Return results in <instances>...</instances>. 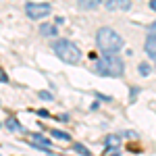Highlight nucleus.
I'll return each mask as SVG.
<instances>
[{"instance_id": "f257e3e1", "label": "nucleus", "mask_w": 156, "mask_h": 156, "mask_svg": "<svg viewBox=\"0 0 156 156\" xmlns=\"http://www.w3.org/2000/svg\"><path fill=\"white\" fill-rule=\"evenodd\" d=\"M94 71L98 75H108V77H119L125 71V65H123V58L115 52H106L102 58L96 60V67Z\"/></svg>"}, {"instance_id": "f03ea898", "label": "nucleus", "mask_w": 156, "mask_h": 156, "mask_svg": "<svg viewBox=\"0 0 156 156\" xmlns=\"http://www.w3.org/2000/svg\"><path fill=\"white\" fill-rule=\"evenodd\" d=\"M96 44L102 52H119L123 48V37L112 27H100L96 34Z\"/></svg>"}, {"instance_id": "7ed1b4c3", "label": "nucleus", "mask_w": 156, "mask_h": 156, "mask_svg": "<svg viewBox=\"0 0 156 156\" xmlns=\"http://www.w3.org/2000/svg\"><path fill=\"white\" fill-rule=\"evenodd\" d=\"M52 50L56 52V56H58L62 62H71V65H75V62L81 60V52H79V48H77L73 42H69V40H56L54 46H52Z\"/></svg>"}, {"instance_id": "20e7f679", "label": "nucleus", "mask_w": 156, "mask_h": 156, "mask_svg": "<svg viewBox=\"0 0 156 156\" xmlns=\"http://www.w3.org/2000/svg\"><path fill=\"white\" fill-rule=\"evenodd\" d=\"M50 11H52V6L50 4H46V2H27L25 4V12H27V17L29 19H36V21H40L42 17H46V15H50Z\"/></svg>"}, {"instance_id": "39448f33", "label": "nucleus", "mask_w": 156, "mask_h": 156, "mask_svg": "<svg viewBox=\"0 0 156 156\" xmlns=\"http://www.w3.org/2000/svg\"><path fill=\"white\" fill-rule=\"evenodd\" d=\"M106 9L108 11H129L131 2L129 0H106Z\"/></svg>"}, {"instance_id": "423d86ee", "label": "nucleus", "mask_w": 156, "mask_h": 156, "mask_svg": "<svg viewBox=\"0 0 156 156\" xmlns=\"http://www.w3.org/2000/svg\"><path fill=\"white\" fill-rule=\"evenodd\" d=\"M144 48H146V52H148L150 58H156V34H150V36L146 37Z\"/></svg>"}, {"instance_id": "0eeeda50", "label": "nucleus", "mask_w": 156, "mask_h": 156, "mask_svg": "<svg viewBox=\"0 0 156 156\" xmlns=\"http://www.w3.org/2000/svg\"><path fill=\"white\" fill-rule=\"evenodd\" d=\"M119 146H121L119 135H106V140H104V148H106V150H117Z\"/></svg>"}, {"instance_id": "6e6552de", "label": "nucleus", "mask_w": 156, "mask_h": 156, "mask_svg": "<svg viewBox=\"0 0 156 156\" xmlns=\"http://www.w3.org/2000/svg\"><path fill=\"white\" fill-rule=\"evenodd\" d=\"M40 34H42V36H48V37L56 36V25H52V23H42V25H40Z\"/></svg>"}, {"instance_id": "1a4fd4ad", "label": "nucleus", "mask_w": 156, "mask_h": 156, "mask_svg": "<svg viewBox=\"0 0 156 156\" xmlns=\"http://www.w3.org/2000/svg\"><path fill=\"white\" fill-rule=\"evenodd\" d=\"M77 2H79V6L85 9V11H92V9H96V6L102 4V0H77Z\"/></svg>"}, {"instance_id": "9d476101", "label": "nucleus", "mask_w": 156, "mask_h": 156, "mask_svg": "<svg viewBox=\"0 0 156 156\" xmlns=\"http://www.w3.org/2000/svg\"><path fill=\"white\" fill-rule=\"evenodd\" d=\"M73 150H75V152H79L81 156H87V154H90V150H87L83 144H73Z\"/></svg>"}, {"instance_id": "9b49d317", "label": "nucleus", "mask_w": 156, "mask_h": 156, "mask_svg": "<svg viewBox=\"0 0 156 156\" xmlns=\"http://www.w3.org/2000/svg\"><path fill=\"white\" fill-rule=\"evenodd\" d=\"M52 135H54V137H58V140H62V142H69V140H71V135H69V133H65V131H56V129L52 131Z\"/></svg>"}, {"instance_id": "f8f14e48", "label": "nucleus", "mask_w": 156, "mask_h": 156, "mask_svg": "<svg viewBox=\"0 0 156 156\" xmlns=\"http://www.w3.org/2000/svg\"><path fill=\"white\" fill-rule=\"evenodd\" d=\"M6 127H9V129H12V131H19V129H21V125H19L15 119H6Z\"/></svg>"}, {"instance_id": "ddd939ff", "label": "nucleus", "mask_w": 156, "mask_h": 156, "mask_svg": "<svg viewBox=\"0 0 156 156\" xmlns=\"http://www.w3.org/2000/svg\"><path fill=\"white\" fill-rule=\"evenodd\" d=\"M140 73H142L144 77H148V75H150V65H148V62H142V65H140Z\"/></svg>"}, {"instance_id": "4468645a", "label": "nucleus", "mask_w": 156, "mask_h": 156, "mask_svg": "<svg viewBox=\"0 0 156 156\" xmlns=\"http://www.w3.org/2000/svg\"><path fill=\"white\" fill-rule=\"evenodd\" d=\"M40 98L42 100H52V94L50 92H40Z\"/></svg>"}, {"instance_id": "2eb2a0df", "label": "nucleus", "mask_w": 156, "mask_h": 156, "mask_svg": "<svg viewBox=\"0 0 156 156\" xmlns=\"http://www.w3.org/2000/svg\"><path fill=\"white\" fill-rule=\"evenodd\" d=\"M0 81H2V83H6V81H9V77H6V73L2 71V69H0Z\"/></svg>"}, {"instance_id": "dca6fc26", "label": "nucleus", "mask_w": 156, "mask_h": 156, "mask_svg": "<svg viewBox=\"0 0 156 156\" xmlns=\"http://www.w3.org/2000/svg\"><path fill=\"white\" fill-rule=\"evenodd\" d=\"M123 135H127V137H137V133H133V131H125Z\"/></svg>"}, {"instance_id": "f3484780", "label": "nucleus", "mask_w": 156, "mask_h": 156, "mask_svg": "<svg viewBox=\"0 0 156 156\" xmlns=\"http://www.w3.org/2000/svg\"><path fill=\"white\" fill-rule=\"evenodd\" d=\"M148 29H150V34H156V23H152L150 27H148Z\"/></svg>"}, {"instance_id": "a211bd4d", "label": "nucleus", "mask_w": 156, "mask_h": 156, "mask_svg": "<svg viewBox=\"0 0 156 156\" xmlns=\"http://www.w3.org/2000/svg\"><path fill=\"white\" fill-rule=\"evenodd\" d=\"M150 9H152V11H156V0H150Z\"/></svg>"}]
</instances>
